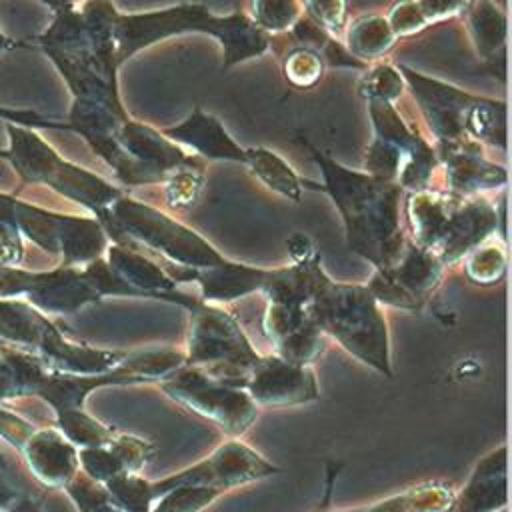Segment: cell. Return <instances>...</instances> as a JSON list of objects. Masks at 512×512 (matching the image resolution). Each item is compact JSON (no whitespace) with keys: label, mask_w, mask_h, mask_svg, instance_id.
Listing matches in <instances>:
<instances>
[{"label":"cell","mask_w":512,"mask_h":512,"mask_svg":"<svg viewBox=\"0 0 512 512\" xmlns=\"http://www.w3.org/2000/svg\"><path fill=\"white\" fill-rule=\"evenodd\" d=\"M312 158L322 170L324 192L338 206L350 250L386 270L400 258L404 238L400 232V186L372 174L348 170L310 142Z\"/></svg>","instance_id":"cell-1"},{"label":"cell","mask_w":512,"mask_h":512,"mask_svg":"<svg viewBox=\"0 0 512 512\" xmlns=\"http://www.w3.org/2000/svg\"><path fill=\"white\" fill-rule=\"evenodd\" d=\"M108 258L110 270L136 294L166 296L176 288V282L166 274V270L136 248L114 244L108 248Z\"/></svg>","instance_id":"cell-13"},{"label":"cell","mask_w":512,"mask_h":512,"mask_svg":"<svg viewBox=\"0 0 512 512\" xmlns=\"http://www.w3.org/2000/svg\"><path fill=\"white\" fill-rule=\"evenodd\" d=\"M360 92L366 96V100L374 98L394 102L402 92L400 72L390 64H378L360 82Z\"/></svg>","instance_id":"cell-21"},{"label":"cell","mask_w":512,"mask_h":512,"mask_svg":"<svg viewBox=\"0 0 512 512\" xmlns=\"http://www.w3.org/2000/svg\"><path fill=\"white\" fill-rule=\"evenodd\" d=\"M164 136L172 142H180L212 160H236L244 162V148H240L232 136L224 130L220 120L206 114L200 106L178 126L164 130Z\"/></svg>","instance_id":"cell-12"},{"label":"cell","mask_w":512,"mask_h":512,"mask_svg":"<svg viewBox=\"0 0 512 512\" xmlns=\"http://www.w3.org/2000/svg\"><path fill=\"white\" fill-rule=\"evenodd\" d=\"M408 220L418 246L440 262H452L478 248L498 228V212L484 198L424 190L410 196Z\"/></svg>","instance_id":"cell-3"},{"label":"cell","mask_w":512,"mask_h":512,"mask_svg":"<svg viewBox=\"0 0 512 512\" xmlns=\"http://www.w3.org/2000/svg\"><path fill=\"white\" fill-rule=\"evenodd\" d=\"M368 108L376 138L402 152L404 164L396 184L400 188H412L414 192L424 190L436 164L434 150L404 124L392 102L368 98Z\"/></svg>","instance_id":"cell-8"},{"label":"cell","mask_w":512,"mask_h":512,"mask_svg":"<svg viewBox=\"0 0 512 512\" xmlns=\"http://www.w3.org/2000/svg\"><path fill=\"white\" fill-rule=\"evenodd\" d=\"M14 216L22 230L50 252H62L66 262L96 260L106 248V230L92 218L48 214L22 202H14Z\"/></svg>","instance_id":"cell-7"},{"label":"cell","mask_w":512,"mask_h":512,"mask_svg":"<svg viewBox=\"0 0 512 512\" xmlns=\"http://www.w3.org/2000/svg\"><path fill=\"white\" fill-rule=\"evenodd\" d=\"M468 26L478 52L490 58L504 46L506 40V16L490 0H478L468 14Z\"/></svg>","instance_id":"cell-16"},{"label":"cell","mask_w":512,"mask_h":512,"mask_svg":"<svg viewBox=\"0 0 512 512\" xmlns=\"http://www.w3.org/2000/svg\"><path fill=\"white\" fill-rule=\"evenodd\" d=\"M26 450V458L36 472L38 478L44 482H60L62 476L70 470V450L66 444L58 440L54 432H36L28 434L22 442Z\"/></svg>","instance_id":"cell-14"},{"label":"cell","mask_w":512,"mask_h":512,"mask_svg":"<svg viewBox=\"0 0 512 512\" xmlns=\"http://www.w3.org/2000/svg\"><path fill=\"white\" fill-rule=\"evenodd\" d=\"M414 6L420 10L426 24L452 16L468 6L470 0H412Z\"/></svg>","instance_id":"cell-25"},{"label":"cell","mask_w":512,"mask_h":512,"mask_svg":"<svg viewBox=\"0 0 512 512\" xmlns=\"http://www.w3.org/2000/svg\"><path fill=\"white\" fill-rule=\"evenodd\" d=\"M96 214L102 228L110 232L120 246H144L164 256L170 264L190 270H206L226 262V258L198 232L132 198H118L112 206Z\"/></svg>","instance_id":"cell-4"},{"label":"cell","mask_w":512,"mask_h":512,"mask_svg":"<svg viewBox=\"0 0 512 512\" xmlns=\"http://www.w3.org/2000/svg\"><path fill=\"white\" fill-rule=\"evenodd\" d=\"M312 316L350 348H374L384 340V322L368 288L342 286L324 278L312 296Z\"/></svg>","instance_id":"cell-6"},{"label":"cell","mask_w":512,"mask_h":512,"mask_svg":"<svg viewBox=\"0 0 512 512\" xmlns=\"http://www.w3.org/2000/svg\"><path fill=\"white\" fill-rule=\"evenodd\" d=\"M0 470H4V462H2V456H0Z\"/></svg>","instance_id":"cell-28"},{"label":"cell","mask_w":512,"mask_h":512,"mask_svg":"<svg viewBox=\"0 0 512 512\" xmlns=\"http://www.w3.org/2000/svg\"><path fill=\"white\" fill-rule=\"evenodd\" d=\"M394 32L386 18L382 16H364L358 18L348 32V46L354 58H378L384 56L394 44Z\"/></svg>","instance_id":"cell-17"},{"label":"cell","mask_w":512,"mask_h":512,"mask_svg":"<svg viewBox=\"0 0 512 512\" xmlns=\"http://www.w3.org/2000/svg\"><path fill=\"white\" fill-rule=\"evenodd\" d=\"M506 266V254L502 246L496 244H486V246H478L472 252V258L468 262V274L470 278H474L476 282H494L502 276Z\"/></svg>","instance_id":"cell-22"},{"label":"cell","mask_w":512,"mask_h":512,"mask_svg":"<svg viewBox=\"0 0 512 512\" xmlns=\"http://www.w3.org/2000/svg\"><path fill=\"white\" fill-rule=\"evenodd\" d=\"M284 74L296 88H310L322 76V60L314 50L298 48L284 60Z\"/></svg>","instance_id":"cell-20"},{"label":"cell","mask_w":512,"mask_h":512,"mask_svg":"<svg viewBox=\"0 0 512 512\" xmlns=\"http://www.w3.org/2000/svg\"><path fill=\"white\" fill-rule=\"evenodd\" d=\"M438 276L440 260L418 244H410L402 250L396 264L386 270H378V276L368 290L372 296L386 302L408 304V300H416L430 290Z\"/></svg>","instance_id":"cell-10"},{"label":"cell","mask_w":512,"mask_h":512,"mask_svg":"<svg viewBox=\"0 0 512 512\" xmlns=\"http://www.w3.org/2000/svg\"><path fill=\"white\" fill-rule=\"evenodd\" d=\"M10 134V156L28 180L50 184L64 196L88 206L92 212H100L112 206L118 198H122V192L116 186L108 184L92 172H86L78 166L64 162L34 134L14 126H10Z\"/></svg>","instance_id":"cell-5"},{"label":"cell","mask_w":512,"mask_h":512,"mask_svg":"<svg viewBox=\"0 0 512 512\" xmlns=\"http://www.w3.org/2000/svg\"><path fill=\"white\" fill-rule=\"evenodd\" d=\"M0 116H4V118H8V120H14V122L30 124V126H56V128H68V126H66V124H62V122H48L46 118L36 116V114H20V112H12V110H2V108H0Z\"/></svg>","instance_id":"cell-26"},{"label":"cell","mask_w":512,"mask_h":512,"mask_svg":"<svg viewBox=\"0 0 512 512\" xmlns=\"http://www.w3.org/2000/svg\"><path fill=\"white\" fill-rule=\"evenodd\" d=\"M200 166H188L182 170H176L170 174L168 186H166V196L172 206L186 208L192 206L202 190V174L198 170Z\"/></svg>","instance_id":"cell-23"},{"label":"cell","mask_w":512,"mask_h":512,"mask_svg":"<svg viewBox=\"0 0 512 512\" xmlns=\"http://www.w3.org/2000/svg\"><path fill=\"white\" fill-rule=\"evenodd\" d=\"M466 136L500 144L506 142V106L504 102L476 98L466 118Z\"/></svg>","instance_id":"cell-18"},{"label":"cell","mask_w":512,"mask_h":512,"mask_svg":"<svg viewBox=\"0 0 512 512\" xmlns=\"http://www.w3.org/2000/svg\"><path fill=\"white\" fill-rule=\"evenodd\" d=\"M254 24L262 30H284L292 26L300 12L298 0H254Z\"/></svg>","instance_id":"cell-19"},{"label":"cell","mask_w":512,"mask_h":512,"mask_svg":"<svg viewBox=\"0 0 512 512\" xmlns=\"http://www.w3.org/2000/svg\"><path fill=\"white\" fill-rule=\"evenodd\" d=\"M310 18L326 32H340L344 26L346 4L344 0H304Z\"/></svg>","instance_id":"cell-24"},{"label":"cell","mask_w":512,"mask_h":512,"mask_svg":"<svg viewBox=\"0 0 512 512\" xmlns=\"http://www.w3.org/2000/svg\"><path fill=\"white\" fill-rule=\"evenodd\" d=\"M244 156V162L266 186L294 202H300L304 182L276 152L268 148H244Z\"/></svg>","instance_id":"cell-15"},{"label":"cell","mask_w":512,"mask_h":512,"mask_svg":"<svg viewBox=\"0 0 512 512\" xmlns=\"http://www.w3.org/2000/svg\"><path fill=\"white\" fill-rule=\"evenodd\" d=\"M4 46H10V42H6V38L0 36V48H4Z\"/></svg>","instance_id":"cell-27"},{"label":"cell","mask_w":512,"mask_h":512,"mask_svg":"<svg viewBox=\"0 0 512 512\" xmlns=\"http://www.w3.org/2000/svg\"><path fill=\"white\" fill-rule=\"evenodd\" d=\"M402 72L440 144L464 140L466 118L476 98L454 86L426 78L410 68H402Z\"/></svg>","instance_id":"cell-9"},{"label":"cell","mask_w":512,"mask_h":512,"mask_svg":"<svg viewBox=\"0 0 512 512\" xmlns=\"http://www.w3.org/2000/svg\"><path fill=\"white\" fill-rule=\"evenodd\" d=\"M442 154L446 162L448 182L462 196L506 184V170L488 162L480 154V148L474 146L470 140L442 144Z\"/></svg>","instance_id":"cell-11"},{"label":"cell","mask_w":512,"mask_h":512,"mask_svg":"<svg viewBox=\"0 0 512 512\" xmlns=\"http://www.w3.org/2000/svg\"><path fill=\"white\" fill-rule=\"evenodd\" d=\"M184 32H206L218 38L224 48L226 66L260 56L268 48L266 32L248 16H214L202 4H180L158 12L130 16L114 14L112 36L116 44V60L120 64L140 48Z\"/></svg>","instance_id":"cell-2"}]
</instances>
